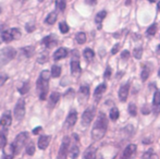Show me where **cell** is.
I'll use <instances>...</instances> for the list:
<instances>
[{"label": "cell", "instance_id": "obj_1", "mask_svg": "<svg viewBox=\"0 0 160 159\" xmlns=\"http://www.w3.org/2000/svg\"><path fill=\"white\" fill-rule=\"evenodd\" d=\"M108 129V120L107 117L105 116V113L100 112L97 117V120L95 121V124L92 130V138L93 141H100L101 138L105 136L106 132Z\"/></svg>", "mask_w": 160, "mask_h": 159}, {"label": "cell", "instance_id": "obj_2", "mask_svg": "<svg viewBox=\"0 0 160 159\" xmlns=\"http://www.w3.org/2000/svg\"><path fill=\"white\" fill-rule=\"evenodd\" d=\"M50 75H51V72H49V71H47V70H44L40 73L39 79L37 80L36 87H37L40 100H45L47 98L48 91H49V80H50Z\"/></svg>", "mask_w": 160, "mask_h": 159}, {"label": "cell", "instance_id": "obj_3", "mask_svg": "<svg viewBox=\"0 0 160 159\" xmlns=\"http://www.w3.org/2000/svg\"><path fill=\"white\" fill-rule=\"evenodd\" d=\"M17 56V50L12 47H6L0 49V66L7 64Z\"/></svg>", "mask_w": 160, "mask_h": 159}, {"label": "cell", "instance_id": "obj_4", "mask_svg": "<svg viewBox=\"0 0 160 159\" xmlns=\"http://www.w3.org/2000/svg\"><path fill=\"white\" fill-rule=\"evenodd\" d=\"M28 140V132H22V133H20L19 135L15 137L14 142L12 143L13 147H14V151H15V155H18V154L23 149L24 145L26 144Z\"/></svg>", "mask_w": 160, "mask_h": 159}, {"label": "cell", "instance_id": "obj_5", "mask_svg": "<svg viewBox=\"0 0 160 159\" xmlns=\"http://www.w3.org/2000/svg\"><path fill=\"white\" fill-rule=\"evenodd\" d=\"M81 66H80V56L78 50L72 51V59H71V73L74 77H78L81 74Z\"/></svg>", "mask_w": 160, "mask_h": 159}, {"label": "cell", "instance_id": "obj_6", "mask_svg": "<svg viewBox=\"0 0 160 159\" xmlns=\"http://www.w3.org/2000/svg\"><path fill=\"white\" fill-rule=\"evenodd\" d=\"M25 116V102L24 99H19L14 107V117L18 121H21Z\"/></svg>", "mask_w": 160, "mask_h": 159}, {"label": "cell", "instance_id": "obj_7", "mask_svg": "<svg viewBox=\"0 0 160 159\" xmlns=\"http://www.w3.org/2000/svg\"><path fill=\"white\" fill-rule=\"evenodd\" d=\"M95 112H96L95 107H89V108H87L84 111V113L82 116V124L84 127H87V125L91 124V122L93 121L94 117H95Z\"/></svg>", "mask_w": 160, "mask_h": 159}, {"label": "cell", "instance_id": "obj_8", "mask_svg": "<svg viewBox=\"0 0 160 159\" xmlns=\"http://www.w3.org/2000/svg\"><path fill=\"white\" fill-rule=\"evenodd\" d=\"M69 147H70V137L65 136L62 140L61 146H60L59 153H58V158L59 159H67L68 153H69Z\"/></svg>", "mask_w": 160, "mask_h": 159}, {"label": "cell", "instance_id": "obj_9", "mask_svg": "<svg viewBox=\"0 0 160 159\" xmlns=\"http://www.w3.org/2000/svg\"><path fill=\"white\" fill-rule=\"evenodd\" d=\"M136 145L134 144H130L128 146H127V148L123 152V157L122 159H133L135 157V154H136Z\"/></svg>", "mask_w": 160, "mask_h": 159}, {"label": "cell", "instance_id": "obj_10", "mask_svg": "<svg viewBox=\"0 0 160 159\" xmlns=\"http://www.w3.org/2000/svg\"><path fill=\"white\" fill-rule=\"evenodd\" d=\"M128 92H130V82H127L123 84L119 89V98L121 102H125L128 96Z\"/></svg>", "mask_w": 160, "mask_h": 159}, {"label": "cell", "instance_id": "obj_11", "mask_svg": "<svg viewBox=\"0 0 160 159\" xmlns=\"http://www.w3.org/2000/svg\"><path fill=\"white\" fill-rule=\"evenodd\" d=\"M76 121H78V112L75 110H71L65 120V125L68 127H72L76 123Z\"/></svg>", "mask_w": 160, "mask_h": 159}, {"label": "cell", "instance_id": "obj_12", "mask_svg": "<svg viewBox=\"0 0 160 159\" xmlns=\"http://www.w3.org/2000/svg\"><path fill=\"white\" fill-rule=\"evenodd\" d=\"M57 42H58L55 35H49V36H46L42 39V44H44L47 48H52V47L57 46Z\"/></svg>", "mask_w": 160, "mask_h": 159}, {"label": "cell", "instance_id": "obj_13", "mask_svg": "<svg viewBox=\"0 0 160 159\" xmlns=\"http://www.w3.org/2000/svg\"><path fill=\"white\" fill-rule=\"evenodd\" d=\"M152 104H154V108H152V110H154V115L158 116L159 112H160V92L159 91H157L156 93H155L154 102H152Z\"/></svg>", "mask_w": 160, "mask_h": 159}, {"label": "cell", "instance_id": "obj_14", "mask_svg": "<svg viewBox=\"0 0 160 159\" xmlns=\"http://www.w3.org/2000/svg\"><path fill=\"white\" fill-rule=\"evenodd\" d=\"M50 140L51 137L49 135H42L39 138H38V147H39L40 149H46L47 147H48L49 143H50Z\"/></svg>", "mask_w": 160, "mask_h": 159}, {"label": "cell", "instance_id": "obj_15", "mask_svg": "<svg viewBox=\"0 0 160 159\" xmlns=\"http://www.w3.org/2000/svg\"><path fill=\"white\" fill-rule=\"evenodd\" d=\"M15 155V151H14V147H13L12 144H7L6 146L3 147V156L8 159H13Z\"/></svg>", "mask_w": 160, "mask_h": 159}, {"label": "cell", "instance_id": "obj_16", "mask_svg": "<svg viewBox=\"0 0 160 159\" xmlns=\"http://www.w3.org/2000/svg\"><path fill=\"white\" fill-rule=\"evenodd\" d=\"M96 147L94 145H91L89 147H87L86 151L84 152L83 155V159H95L96 157Z\"/></svg>", "mask_w": 160, "mask_h": 159}, {"label": "cell", "instance_id": "obj_17", "mask_svg": "<svg viewBox=\"0 0 160 159\" xmlns=\"http://www.w3.org/2000/svg\"><path fill=\"white\" fill-rule=\"evenodd\" d=\"M11 122H12V117H11L10 111H7L2 115L1 119H0V124L4 127H8L9 125H11Z\"/></svg>", "mask_w": 160, "mask_h": 159}, {"label": "cell", "instance_id": "obj_18", "mask_svg": "<svg viewBox=\"0 0 160 159\" xmlns=\"http://www.w3.org/2000/svg\"><path fill=\"white\" fill-rule=\"evenodd\" d=\"M59 99H60V94L59 93H57V92H53V93H51L50 97H49V102H48V107H49V109H50V110L58 104Z\"/></svg>", "mask_w": 160, "mask_h": 159}, {"label": "cell", "instance_id": "obj_19", "mask_svg": "<svg viewBox=\"0 0 160 159\" xmlns=\"http://www.w3.org/2000/svg\"><path fill=\"white\" fill-rule=\"evenodd\" d=\"M68 56V50L65 48H59L55 53H53V60L55 61H58V60H61L65 58Z\"/></svg>", "mask_w": 160, "mask_h": 159}, {"label": "cell", "instance_id": "obj_20", "mask_svg": "<svg viewBox=\"0 0 160 159\" xmlns=\"http://www.w3.org/2000/svg\"><path fill=\"white\" fill-rule=\"evenodd\" d=\"M1 38L4 42H10L14 39L12 34H11V31L8 30V28L7 30H1Z\"/></svg>", "mask_w": 160, "mask_h": 159}, {"label": "cell", "instance_id": "obj_21", "mask_svg": "<svg viewBox=\"0 0 160 159\" xmlns=\"http://www.w3.org/2000/svg\"><path fill=\"white\" fill-rule=\"evenodd\" d=\"M107 17V12H106L105 10L103 11H100V12H98L96 14V17H95V22L96 24L98 25V28L101 27V23H102V21L105 20V17Z\"/></svg>", "mask_w": 160, "mask_h": 159}, {"label": "cell", "instance_id": "obj_22", "mask_svg": "<svg viewBox=\"0 0 160 159\" xmlns=\"http://www.w3.org/2000/svg\"><path fill=\"white\" fill-rule=\"evenodd\" d=\"M106 89H107V85H106L105 83H102V84L98 85V86L96 87L95 92H94V96H95L96 98H99L101 95H102L103 93H105Z\"/></svg>", "mask_w": 160, "mask_h": 159}, {"label": "cell", "instance_id": "obj_23", "mask_svg": "<svg viewBox=\"0 0 160 159\" xmlns=\"http://www.w3.org/2000/svg\"><path fill=\"white\" fill-rule=\"evenodd\" d=\"M78 154H80V148H78V146L76 144H74L73 146H72V148L70 149L69 152V156L71 159H76L78 156Z\"/></svg>", "mask_w": 160, "mask_h": 159}, {"label": "cell", "instance_id": "obj_24", "mask_svg": "<svg viewBox=\"0 0 160 159\" xmlns=\"http://www.w3.org/2000/svg\"><path fill=\"white\" fill-rule=\"evenodd\" d=\"M21 52L23 56H25L26 58H30L33 56L34 53V47L32 46H28V47H24V48L21 49Z\"/></svg>", "mask_w": 160, "mask_h": 159}, {"label": "cell", "instance_id": "obj_25", "mask_svg": "<svg viewBox=\"0 0 160 159\" xmlns=\"http://www.w3.org/2000/svg\"><path fill=\"white\" fill-rule=\"evenodd\" d=\"M56 21H57V13L56 12H50L48 14V17H46V23L49 24V25L55 24Z\"/></svg>", "mask_w": 160, "mask_h": 159}, {"label": "cell", "instance_id": "obj_26", "mask_svg": "<svg viewBox=\"0 0 160 159\" xmlns=\"http://www.w3.org/2000/svg\"><path fill=\"white\" fill-rule=\"evenodd\" d=\"M109 117H110V119H111L112 121L118 120V118L120 117V112H119V109L117 108V107H113V108H111V110H110V113H109Z\"/></svg>", "mask_w": 160, "mask_h": 159}, {"label": "cell", "instance_id": "obj_27", "mask_svg": "<svg viewBox=\"0 0 160 159\" xmlns=\"http://www.w3.org/2000/svg\"><path fill=\"white\" fill-rule=\"evenodd\" d=\"M83 55H84L85 59H86L87 61H92V60L94 59V57H95V53H94V51L92 50V49H89V48L85 49L84 52H83Z\"/></svg>", "mask_w": 160, "mask_h": 159}, {"label": "cell", "instance_id": "obj_28", "mask_svg": "<svg viewBox=\"0 0 160 159\" xmlns=\"http://www.w3.org/2000/svg\"><path fill=\"white\" fill-rule=\"evenodd\" d=\"M89 95V87L88 86H82L80 88V98L86 99Z\"/></svg>", "mask_w": 160, "mask_h": 159}, {"label": "cell", "instance_id": "obj_29", "mask_svg": "<svg viewBox=\"0 0 160 159\" xmlns=\"http://www.w3.org/2000/svg\"><path fill=\"white\" fill-rule=\"evenodd\" d=\"M61 74V68L59 66H52L51 68V77H59Z\"/></svg>", "mask_w": 160, "mask_h": 159}, {"label": "cell", "instance_id": "obj_30", "mask_svg": "<svg viewBox=\"0 0 160 159\" xmlns=\"http://www.w3.org/2000/svg\"><path fill=\"white\" fill-rule=\"evenodd\" d=\"M75 38H76V42H78V44H84L85 42H86V34L85 33H83V32H80V33H78L76 34V36H75Z\"/></svg>", "mask_w": 160, "mask_h": 159}, {"label": "cell", "instance_id": "obj_31", "mask_svg": "<svg viewBox=\"0 0 160 159\" xmlns=\"http://www.w3.org/2000/svg\"><path fill=\"white\" fill-rule=\"evenodd\" d=\"M28 91H30V83H28V82H24V83H23V85H22V86L19 88L20 94H22V95L26 94Z\"/></svg>", "mask_w": 160, "mask_h": 159}, {"label": "cell", "instance_id": "obj_32", "mask_svg": "<svg viewBox=\"0 0 160 159\" xmlns=\"http://www.w3.org/2000/svg\"><path fill=\"white\" fill-rule=\"evenodd\" d=\"M7 145V136H6V132L1 131L0 132V148H3Z\"/></svg>", "mask_w": 160, "mask_h": 159}, {"label": "cell", "instance_id": "obj_33", "mask_svg": "<svg viewBox=\"0 0 160 159\" xmlns=\"http://www.w3.org/2000/svg\"><path fill=\"white\" fill-rule=\"evenodd\" d=\"M142 55H143V48H142V47H136V48L133 50V56H134L136 59H141Z\"/></svg>", "mask_w": 160, "mask_h": 159}, {"label": "cell", "instance_id": "obj_34", "mask_svg": "<svg viewBox=\"0 0 160 159\" xmlns=\"http://www.w3.org/2000/svg\"><path fill=\"white\" fill-rule=\"evenodd\" d=\"M56 7L59 11H64L65 7H67V3H65V0H57L56 2Z\"/></svg>", "mask_w": 160, "mask_h": 159}, {"label": "cell", "instance_id": "obj_35", "mask_svg": "<svg viewBox=\"0 0 160 159\" xmlns=\"http://www.w3.org/2000/svg\"><path fill=\"white\" fill-rule=\"evenodd\" d=\"M59 28H60V32L62 33V34H67L68 32H69V25H68L65 22H61V23L59 24Z\"/></svg>", "mask_w": 160, "mask_h": 159}, {"label": "cell", "instance_id": "obj_36", "mask_svg": "<svg viewBox=\"0 0 160 159\" xmlns=\"http://www.w3.org/2000/svg\"><path fill=\"white\" fill-rule=\"evenodd\" d=\"M10 31H11V34H12V36L14 39L21 38V32H20L19 28H10Z\"/></svg>", "mask_w": 160, "mask_h": 159}, {"label": "cell", "instance_id": "obj_37", "mask_svg": "<svg viewBox=\"0 0 160 159\" xmlns=\"http://www.w3.org/2000/svg\"><path fill=\"white\" fill-rule=\"evenodd\" d=\"M148 77H149V69H148L147 67H145V68L143 69V71H142V74H141L142 81H146L148 79Z\"/></svg>", "mask_w": 160, "mask_h": 159}, {"label": "cell", "instance_id": "obj_38", "mask_svg": "<svg viewBox=\"0 0 160 159\" xmlns=\"http://www.w3.org/2000/svg\"><path fill=\"white\" fill-rule=\"evenodd\" d=\"M26 153L30 156L34 155V153H35V145H34V143H30V144L28 145V147H26Z\"/></svg>", "mask_w": 160, "mask_h": 159}, {"label": "cell", "instance_id": "obj_39", "mask_svg": "<svg viewBox=\"0 0 160 159\" xmlns=\"http://www.w3.org/2000/svg\"><path fill=\"white\" fill-rule=\"evenodd\" d=\"M157 32V24H152V25H150L149 27H148L147 30V35H150V36H152V35H155Z\"/></svg>", "mask_w": 160, "mask_h": 159}, {"label": "cell", "instance_id": "obj_40", "mask_svg": "<svg viewBox=\"0 0 160 159\" xmlns=\"http://www.w3.org/2000/svg\"><path fill=\"white\" fill-rule=\"evenodd\" d=\"M144 159H157V156L152 153V151H147L145 154H144Z\"/></svg>", "mask_w": 160, "mask_h": 159}, {"label": "cell", "instance_id": "obj_41", "mask_svg": "<svg viewBox=\"0 0 160 159\" xmlns=\"http://www.w3.org/2000/svg\"><path fill=\"white\" fill-rule=\"evenodd\" d=\"M128 112H130V115L133 116V117L136 116L137 109H136V106H135L134 104H130V106H128Z\"/></svg>", "mask_w": 160, "mask_h": 159}, {"label": "cell", "instance_id": "obj_42", "mask_svg": "<svg viewBox=\"0 0 160 159\" xmlns=\"http://www.w3.org/2000/svg\"><path fill=\"white\" fill-rule=\"evenodd\" d=\"M7 80H8V75L4 74L3 72H0V86H1Z\"/></svg>", "mask_w": 160, "mask_h": 159}, {"label": "cell", "instance_id": "obj_43", "mask_svg": "<svg viewBox=\"0 0 160 159\" xmlns=\"http://www.w3.org/2000/svg\"><path fill=\"white\" fill-rule=\"evenodd\" d=\"M119 49H120V44L114 45L113 48H112V50H111V53H112V55H116V53L119 51Z\"/></svg>", "mask_w": 160, "mask_h": 159}, {"label": "cell", "instance_id": "obj_44", "mask_svg": "<svg viewBox=\"0 0 160 159\" xmlns=\"http://www.w3.org/2000/svg\"><path fill=\"white\" fill-rule=\"evenodd\" d=\"M128 57H130V51H128V50H124V51H123L122 53H121V58H122V59L127 60Z\"/></svg>", "mask_w": 160, "mask_h": 159}, {"label": "cell", "instance_id": "obj_45", "mask_svg": "<svg viewBox=\"0 0 160 159\" xmlns=\"http://www.w3.org/2000/svg\"><path fill=\"white\" fill-rule=\"evenodd\" d=\"M26 30H28V32H33V31L35 30V26H34V24L32 23H28V24H26Z\"/></svg>", "mask_w": 160, "mask_h": 159}, {"label": "cell", "instance_id": "obj_46", "mask_svg": "<svg viewBox=\"0 0 160 159\" xmlns=\"http://www.w3.org/2000/svg\"><path fill=\"white\" fill-rule=\"evenodd\" d=\"M110 75H111V69L108 67V68L106 69V72H105V79H109Z\"/></svg>", "mask_w": 160, "mask_h": 159}, {"label": "cell", "instance_id": "obj_47", "mask_svg": "<svg viewBox=\"0 0 160 159\" xmlns=\"http://www.w3.org/2000/svg\"><path fill=\"white\" fill-rule=\"evenodd\" d=\"M42 127H35V129L33 130V134H38L40 131H42Z\"/></svg>", "mask_w": 160, "mask_h": 159}, {"label": "cell", "instance_id": "obj_48", "mask_svg": "<svg viewBox=\"0 0 160 159\" xmlns=\"http://www.w3.org/2000/svg\"><path fill=\"white\" fill-rule=\"evenodd\" d=\"M85 1H86V3H87V4H91V6H94V4L96 3L97 0H85Z\"/></svg>", "mask_w": 160, "mask_h": 159}, {"label": "cell", "instance_id": "obj_49", "mask_svg": "<svg viewBox=\"0 0 160 159\" xmlns=\"http://www.w3.org/2000/svg\"><path fill=\"white\" fill-rule=\"evenodd\" d=\"M157 53H160V45L158 46V48H157Z\"/></svg>", "mask_w": 160, "mask_h": 159}, {"label": "cell", "instance_id": "obj_50", "mask_svg": "<svg viewBox=\"0 0 160 159\" xmlns=\"http://www.w3.org/2000/svg\"><path fill=\"white\" fill-rule=\"evenodd\" d=\"M157 8H158V11H160V1L158 2V4H157Z\"/></svg>", "mask_w": 160, "mask_h": 159}, {"label": "cell", "instance_id": "obj_51", "mask_svg": "<svg viewBox=\"0 0 160 159\" xmlns=\"http://www.w3.org/2000/svg\"><path fill=\"white\" fill-rule=\"evenodd\" d=\"M125 2H127V4H130L131 3V0H125Z\"/></svg>", "mask_w": 160, "mask_h": 159}, {"label": "cell", "instance_id": "obj_52", "mask_svg": "<svg viewBox=\"0 0 160 159\" xmlns=\"http://www.w3.org/2000/svg\"><path fill=\"white\" fill-rule=\"evenodd\" d=\"M148 1H149V2H155L156 0H148Z\"/></svg>", "mask_w": 160, "mask_h": 159}, {"label": "cell", "instance_id": "obj_53", "mask_svg": "<svg viewBox=\"0 0 160 159\" xmlns=\"http://www.w3.org/2000/svg\"><path fill=\"white\" fill-rule=\"evenodd\" d=\"M2 159H8V158H6V157H4V156H3V157H2Z\"/></svg>", "mask_w": 160, "mask_h": 159}, {"label": "cell", "instance_id": "obj_54", "mask_svg": "<svg viewBox=\"0 0 160 159\" xmlns=\"http://www.w3.org/2000/svg\"><path fill=\"white\" fill-rule=\"evenodd\" d=\"M158 75H159V77H160V70H159V73H158Z\"/></svg>", "mask_w": 160, "mask_h": 159}, {"label": "cell", "instance_id": "obj_55", "mask_svg": "<svg viewBox=\"0 0 160 159\" xmlns=\"http://www.w3.org/2000/svg\"><path fill=\"white\" fill-rule=\"evenodd\" d=\"M0 13H1V9H0Z\"/></svg>", "mask_w": 160, "mask_h": 159}, {"label": "cell", "instance_id": "obj_56", "mask_svg": "<svg viewBox=\"0 0 160 159\" xmlns=\"http://www.w3.org/2000/svg\"><path fill=\"white\" fill-rule=\"evenodd\" d=\"M0 44H1V40H0Z\"/></svg>", "mask_w": 160, "mask_h": 159}, {"label": "cell", "instance_id": "obj_57", "mask_svg": "<svg viewBox=\"0 0 160 159\" xmlns=\"http://www.w3.org/2000/svg\"><path fill=\"white\" fill-rule=\"evenodd\" d=\"M39 1H42V0H39Z\"/></svg>", "mask_w": 160, "mask_h": 159}]
</instances>
